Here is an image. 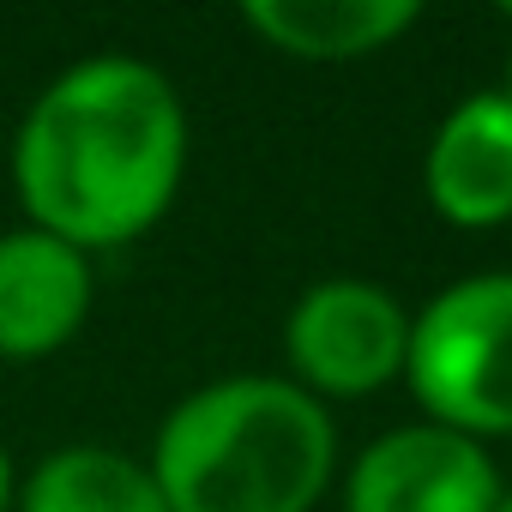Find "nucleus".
Instances as JSON below:
<instances>
[{
    "mask_svg": "<svg viewBox=\"0 0 512 512\" xmlns=\"http://www.w3.org/2000/svg\"><path fill=\"white\" fill-rule=\"evenodd\" d=\"M193 121L181 85L127 49L61 67L19 115L7 175L19 223H37L79 253H115L151 235L187 181Z\"/></svg>",
    "mask_w": 512,
    "mask_h": 512,
    "instance_id": "f257e3e1",
    "label": "nucleus"
},
{
    "mask_svg": "<svg viewBox=\"0 0 512 512\" xmlns=\"http://www.w3.org/2000/svg\"><path fill=\"white\" fill-rule=\"evenodd\" d=\"M169 512H314L338 482V422L284 374L181 392L145 452Z\"/></svg>",
    "mask_w": 512,
    "mask_h": 512,
    "instance_id": "f03ea898",
    "label": "nucleus"
},
{
    "mask_svg": "<svg viewBox=\"0 0 512 512\" xmlns=\"http://www.w3.org/2000/svg\"><path fill=\"white\" fill-rule=\"evenodd\" d=\"M404 386L422 422L470 440H512V266L452 278L410 308Z\"/></svg>",
    "mask_w": 512,
    "mask_h": 512,
    "instance_id": "7ed1b4c3",
    "label": "nucleus"
},
{
    "mask_svg": "<svg viewBox=\"0 0 512 512\" xmlns=\"http://www.w3.org/2000/svg\"><path fill=\"white\" fill-rule=\"evenodd\" d=\"M410 356V308L380 278H314L290 314H284V380H296L308 398L362 404L404 380Z\"/></svg>",
    "mask_w": 512,
    "mask_h": 512,
    "instance_id": "20e7f679",
    "label": "nucleus"
},
{
    "mask_svg": "<svg viewBox=\"0 0 512 512\" xmlns=\"http://www.w3.org/2000/svg\"><path fill=\"white\" fill-rule=\"evenodd\" d=\"M500 488V464L482 440L422 416L374 434L338 476L344 512H488Z\"/></svg>",
    "mask_w": 512,
    "mask_h": 512,
    "instance_id": "39448f33",
    "label": "nucleus"
},
{
    "mask_svg": "<svg viewBox=\"0 0 512 512\" xmlns=\"http://www.w3.org/2000/svg\"><path fill=\"white\" fill-rule=\"evenodd\" d=\"M97 302V260L73 241L13 223L0 229V362L31 368L61 356Z\"/></svg>",
    "mask_w": 512,
    "mask_h": 512,
    "instance_id": "423d86ee",
    "label": "nucleus"
},
{
    "mask_svg": "<svg viewBox=\"0 0 512 512\" xmlns=\"http://www.w3.org/2000/svg\"><path fill=\"white\" fill-rule=\"evenodd\" d=\"M422 199L452 229L512 223V97L470 91L458 97L422 151Z\"/></svg>",
    "mask_w": 512,
    "mask_h": 512,
    "instance_id": "0eeeda50",
    "label": "nucleus"
},
{
    "mask_svg": "<svg viewBox=\"0 0 512 512\" xmlns=\"http://www.w3.org/2000/svg\"><path fill=\"white\" fill-rule=\"evenodd\" d=\"M241 25L284 61L344 67L398 49L416 25V0H247Z\"/></svg>",
    "mask_w": 512,
    "mask_h": 512,
    "instance_id": "6e6552de",
    "label": "nucleus"
},
{
    "mask_svg": "<svg viewBox=\"0 0 512 512\" xmlns=\"http://www.w3.org/2000/svg\"><path fill=\"white\" fill-rule=\"evenodd\" d=\"M13 512H169V500L139 452L67 440L19 476Z\"/></svg>",
    "mask_w": 512,
    "mask_h": 512,
    "instance_id": "1a4fd4ad",
    "label": "nucleus"
},
{
    "mask_svg": "<svg viewBox=\"0 0 512 512\" xmlns=\"http://www.w3.org/2000/svg\"><path fill=\"white\" fill-rule=\"evenodd\" d=\"M13 494H19V464H13L7 440H0V512H13Z\"/></svg>",
    "mask_w": 512,
    "mask_h": 512,
    "instance_id": "9d476101",
    "label": "nucleus"
},
{
    "mask_svg": "<svg viewBox=\"0 0 512 512\" xmlns=\"http://www.w3.org/2000/svg\"><path fill=\"white\" fill-rule=\"evenodd\" d=\"M506 19H512V7H506ZM494 91H506V97H512V43H506V73H500V85H494Z\"/></svg>",
    "mask_w": 512,
    "mask_h": 512,
    "instance_id": "9b49d317",
    "label": "nucleus"
},
{
    "mask_svg": "<svg viewBox=\"0 0 512 512\" xmlns=\"http://www.w3.org/2000/svg\"><path fill=\"white\" fill-rule=\"evenodd\" d=\"M488 512H512V488H500V500H494Z\"/></svg>",
    "mask_w": 512,
    "mask_h": 512,
    "instance_id": "f8f14e48",
    "label": "nucleus"
}]
</instances>
